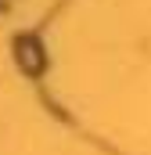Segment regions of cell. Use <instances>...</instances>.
Instances as JSON below:
<instances>
[{"mask_svg":"<svg viewBox=\"0 0 151 155\" xmlns=\"http://www.w3.org/2000/svg\"><path fill=\"white\" fill-rule=\"evenodd\" d=\"M14 58H18V65H22V72H25V76H40V72H43V65H47L43 47H40L33 36H22L18 43H14Z\"/></svg>","mask_w":151,"mask_h":155,"instance_id":"obj_1","label":"cell"}]
</instances>
